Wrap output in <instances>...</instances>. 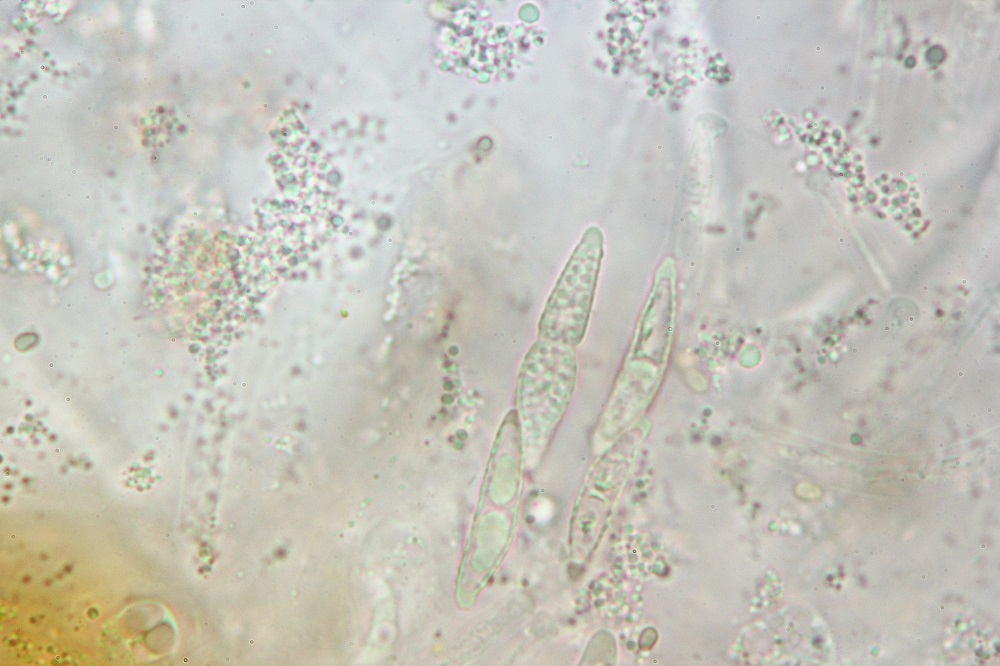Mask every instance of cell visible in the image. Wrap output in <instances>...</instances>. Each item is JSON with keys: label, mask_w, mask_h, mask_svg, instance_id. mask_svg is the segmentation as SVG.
I'll return each instance as SVG.
<instances>
[{"label": "cell", "mask_w": 1000, "mask_h": 666, "mask_svg": "<svg viewBox=\"0 0 1000 666\" xmlns=\"http://www.w3.org/2000/svg\"><path fill=\"white\" fill-rule=\"evenodd\" d=\"M573 346L538 337L521 364L516 383V407L524 436L546 440L570 403L576 382Z\"/></svg>", "instance_id": "1"}, {"label": "cell", "mask_w": 1000, "mask_h": 666, "mask_svg": "<svg viewBox=\"0 0 1000 666\" xmlns=\"http://www.w3.org/2000/svg\"><path fill=\"white\" fill-rule=\"evenodd\" d=\"M603 257V237L589 228L561 272L538 323V337L575 347L585 333Z\"/></svg>", "instance_id": "2"}]
</instances>
